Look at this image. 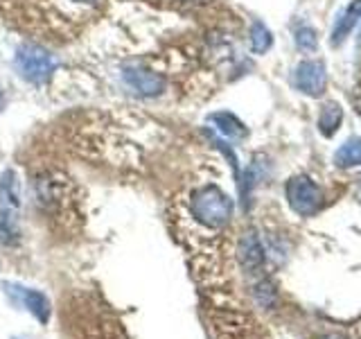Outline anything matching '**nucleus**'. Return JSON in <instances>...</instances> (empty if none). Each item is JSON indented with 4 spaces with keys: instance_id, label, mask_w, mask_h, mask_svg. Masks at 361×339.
Here are the masks:
<instances>
[{
    "instance_id": "nucleus-2",
    "label": "nucleus",
    "mask_w": 361,
    "mask_h": 339,
    "mask_svg": "<svg viewBox=\"0 0 361 339\" xmlns=\"http://www.w3.org/2000/svg\"><path fill=\"white\" fill-rule=\"evenodd\" d=\"M32 199L50 218H66L75 208V184L59 170H45L32 179Z\"/></svg>"
},
{
    "instance_id": "nucleus-3",
    "label": "nucleus",
    "mask_w": 361,
    "mask_h": 339,
    "mask_svg": "<svg viewBox=\"0 0 361 339\" xmlns=\"http://www.w3.org/2000/svg\"><path fill=\"white\" fill-rule=\"evenodd\" d=\"M20 237V181L14 170L0 177V240L14 244Z\"/></svg>"
},
{
    "instance_id": "nucleus-4",
    "label": "nucleus",
    "mask_w": 361,
    "mask_h": 339,
    "mask_svg": "<svg viewBox=\"0 0 361 339\" xmlns=\"http://www.w3.org/2000/svg\"><path fill=\"white\" fill-rule=\"evenodd\" d=\"M54 59L37 43L20 45L16 52V71L32 84H43L54 73Z\"/></svg>"
},
{
    "instance_id": "nucleus-5",
    "label": "nucleus",
    "mask_w": 361,
    "mask_h": 339,
    "mask_svg": "<svg viewBox=\"0 0 361 339\" xmlns=\"http://www.w3.org/2000/svg\"><path fill=\"white\" fill-rule=\"evenodd\" d=\"M16 294H18V299L23 303V308H25L27 312H32L39 321H48L50 303L41 292L30 290V287H16Z\"/></svg>"
},
{
    "instance_id": "nucleus-1",
    "label": "nucleus",
    "mask_w": 361,
    "mask_h": 339,
    "mask_svg": "<svg viewBox=\"0 0 361 339\" xmlns=\"http://www.w3.org/2000/svg\"><path fill=\"white\" fill-rule=\"evenodd\" d=\"M106 0H0L5 18L48 43L75 39L93 20Z\"/></svg>"
}]
</instances>
